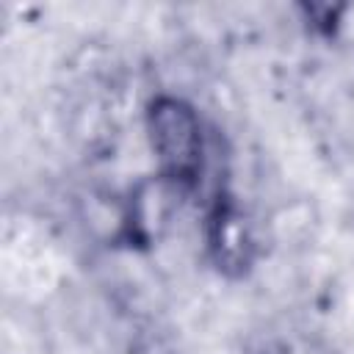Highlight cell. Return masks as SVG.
Listing matches in <instances>:
<instances>
[{"instance_id": "1", "label": "cell", "mask_w": 354, "mask_h": 354, "mask_svg": "<svg viewBox=\"0 0 354 354\" xmlns=\"http://www.w3.org/2000/svg\"><path fill=\"white\" fill-rule=\"evenodd\" d=\"M149 141L169 177H196L205 160V138L196 113L177 97H160L149 108Z\"/></svg>"}, {"instance_id": "2", "label": "cell", "mask_w": 354, "mask_h": 354, "mask_svg": "<svg viewBox=\"0 0 354 354\" xmlns=\"http://www.w3.org/2000/svg\"><path fill=\"white\" fill-rule=\"evenodd\" d=\"M174 205V183L169 177L138 183L127 205L130 230H136L141 238H158L163 230H169Z\"/></svg>"}, {"instance_id": "3", "label": "cell", "mask_w": 354, "mask_h": 354, "mask_svg": "<svg viewBox=\"0 0 354 354\" xmlns=\"http://www.w3.org/2000/svg\"><path fill=\"white\" fill-rule=\"evenodd\" d=\"M213 249L224 266H243L249 254V232L238 213H221L213 227Z\"/></svg>"}]
</instances>
